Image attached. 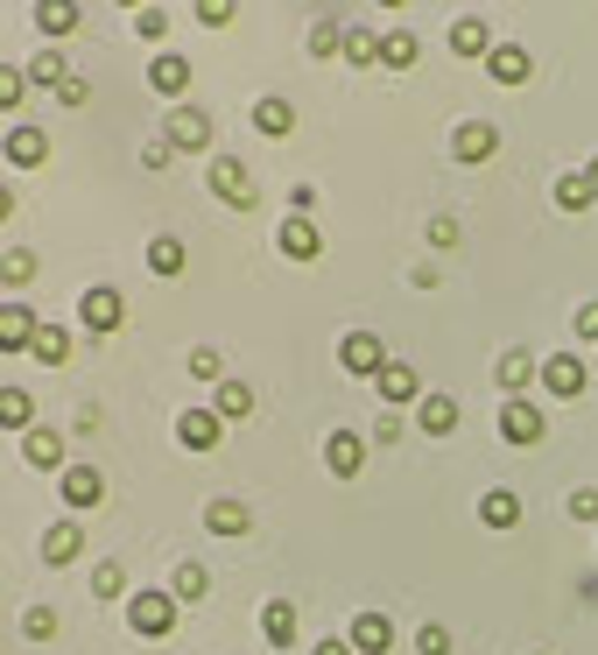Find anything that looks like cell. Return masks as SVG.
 <instances>
[{
  "instance_id": "6da1fadb",
  "label": "cell",
  "mask_w": 598,
  "mask_h": 655,
  "mask_svg": "<svg viewBox=\"0 0 598 655\" xmlns=\"http://www.w3.org/2000/svg\"><path fill=\"white\" fill-rule=\"evenodd\" d=\"M127 627L141 634V642H162V634L177 627V600H169V592H134V600H127Z\"/></svg>"
},
{
  "instance_id": "7a4b0ae2",
  "label": "cell",
  "mask_w": 598,
  "mask_h": 655,
  "mask_svg": "<svg viewBox=\"0 0 598 655\" xmlns=\"http://www.w3.org/2000/svg\"><path fill=\"white\" fill-rule=\"evenodd\" d=\"M338 367H345V374H374V381H380V374H388V353H380V339H374V332H345V339H338Z\"/></svg>"
},
{
  "instance_id": "3957f363",
  "label": "cell",
  "mask_w": 598,
  "mask_h": 655,
  "mask_svg": "<svg viewBox=\"0 0 598 655\" xmlns=\"http://www.w3.org/2000/svg\"><path fill=\"white\" fill-rule=\"evenodd\" d=\"M204 177H211V190H219L225 205H240V211L254 205V177H246V163H240V156H211Z\"/></svg>"
},
{
  "instance_id": "277c9868",
  "label": "cell",
  "mask_w": 598,
  "mask_h": 655,
  "mask_svg": "<svg viewBox=\"0 0 598 655\" xmlns=\"http://www.w3.org/2000/svg\"><path fill=\"white\" fill-rule=\"evenodd\" d=\"M500 437H507V445H543V409L514 395L507 409H500Z\"/></svg>"
},
{
  "instance_id": "5b68a950",
  "label": "cell",
  "mask_w": 598,
  "mask_h": 655,
  "mask_svg": "<svg viewBox=\"0 0 598 655\" xmlns=\"http://www.w3.org/2000/svg\"><path fill=\"white\" fill-rule=\"evenodd\" d=\"M169 148H211V113L204 106H177L169 113V134H162Z\"/></svg>"
},
{
  "instance_id": "8992f818",
  "label": "cell",
  "mask_w": 598,
  "mask_h": 655,
  "mask_svg": "<svg viewBox=\"0 0 598 655\" xmlns=\"http://www.w3.org/2000/svg\"><path fill=\"white\" fill-rule=\"evenodd\" d=\"M219 437H225L219 409H183V416H177V445H183V451H211Z\"/></svg>"
},
{
  "instance_id": "52a82bcc",
  "label": "cell",
  "mask_w": 598,
  "mask_h": 655,
  "mask_svg": "<svg viewBox=\"0 0 598 655\" xmlns=\"http://www.w3.org/2000/svg\"><path fill=\"white\" fill-rule=\"evenodd\" d=\"M35 332H43V318L22 311V303H0V353H29Z\"/></svg>"
},
{
  "instance_id": "ba28073f",
  "label": "cell",
  "mask_w": 598,
  "mask_h": 655,
  "mask_svg": "<svg viewBox=\"0 0 598 655\" xmlns=\"http://www.w3.org/2000/svg\"><path fill=\"white\" fill-rule=\"evenodd\" d=\"M585 360H577V353H556V360H543V388L549 395H564V402H577V395H585Z\"/></svg>"
},
{
  "instance_id": "9c48e42d",
  "label": "cell",
  "mask_w": 598,
  "mask_h": 655,
  "mask_svg": "<svg viewBox=\"0 0 598 655\" xmlns=\"http://www.w3.org/2000/svg\"><path fill=\"white\" fill-rule=\"evenodd\" d=\"M78 318L92 324V332H120V318H127V311H120V289H106V282L85 289V297H78Z\"/></svg>"
},
{
  "instance_id": "30bf717a",
  "label": "cell",
  "mask_w": 598,
  "mask_h": 655,
  "mask_svg": "<svg viewBox=\"0 0 598 655\" xmlns=\"http://www.w3.org/2000/svg\"><path fill=\"white\" fill-rule=\"evenodd\" d=\"M0 148H8L14 169H43L50 163V134L43 127H8V142H0Z\"/></svg>"
},
{
  "instance_id": "8fae6325",
  "label": "cell",
  "mask_w": 598,
  "mask_h": 655,
  "mask_svg": "<svg viewBox=\"0 0 598 655\" xmlns=\"http://www.w3.org/2000/svg\"><path fill=\"white\" fill-rule=\"evenodd\" d=\"M324 466H332L338 479H353L366 466V437L359 430H332V437H324Z\"/></svg>"
},
{
  "instance_id": "7c38bea8",
  "label": "cell",
  "mask_w": 598,
  "mask_h": 655,
  "mask_svg": "<svg viewBox=\"0 0 598 655\" xmlns=\"http://www.w3.org/2000/svg\"><path fill=\"white\" fill-rule=\"evenodd\" d=\"M64 500H71V514L99 508V500H106V479H99V466H64Z\"/></svg>"
},
{
  "instance_id": "4fadbf2b",
  "label": "cell",
  "mask_w": 598,
  "mask_h": 655,
  "mask_svg": "<svg viewBox=\"0 0 598 655\" xmlns=\"http://www.w3.org/2000/svg\"><path fill=\"white\" fill-rule=\"evenodd\" d=\"M275 247H282L288 261H317V247H324V240H317V226L303 219V211H288V219H282V233H275Z\"/></svg>"
},
{
  "instance_id": "5bb4252c",
  "label": "cell",
  "mask_w": 598,
  "mask_h": 655,
  "mask_svg": "<svg viewBox=\"0 0 598 655\" xmlns=\"http://www.w3.org/2000/svg\"><path fill=\"white\" fill-rule=\"evenodd\" d=\"M345 642H353V655H388V642H395L388 613H359V621H353V634H345Z\"/></svg>"
},
{
  "instance_id": "9a60e30c",
  "label": "cell",
  "mask_w": 598,
  "mask_h": 655,
  "mask_svg": "<svg viewBox=\"0 0 598 655\" xmlns=\"http://www.w3.org/2000/svg\"><path fill=\"white\" fill-rule=\"evenodd\" d=\"M493 148H500V134H493L486 121H465V127L451 134V156H458V163H486Z\"/></svg>"
},
{
  "instance_id": "2e32d148",
  "label": "cell",
  "mask_w": 598,
  "mask_h": 655,
  "mask_svg": "<svg viewBox=\"0 0 598 655\" xmlns=\"http://www.w3.org/2000/svg\"><path fill=\"white\" fill-rule=\"evenodd\" d=\"M479 522H486V529H514L521 522V493L486 487V493H479Z\"/></svg>"
},
{
  "instance_id": "e0dca14e",
  "label": "cell",
  "mask_w": 598,
  "mask_h": 655,
  "mask_svg": "<svg viewBox=\"0 0 598 655\" xmlns=\"http://www.w3.org/2000/svg\"><path fill=\"white\" fill-rule=\"evenodd\" d=\"M535 374H543V367H535V353H521V345H514V353H500V367H493V381L507 388V402H514L521 388H528Z\"/></svg>"
},
{
  "instance_id": "ac0fdd59",
  "label": "cell",
  "mask_w": 598,
  "mask_h": 655,
  "mask_svg": "<svg viewBox=\"0 0 598 655\" xmlns=\"http://www.w3.org/2000/svg\"><path fill=\"white\" fill-rule=\"evenodd\" d=\"M78 550H85V529L78 522H50L43 529V564H71Z\"/></svg>"
},
{
  "instance_id": "d6986e66",
  "label": "cell",
  "mask_w": 598,
  "mask_h": 655,
  "mask_svg": "<svg viewBox=\"0 0 598 655\" xmlns=\"http://www.w3.org/2000/svg\"><path fill=\"white\" fill-rule=\"evenodd\" d=\"M148 85H156V92H162V100H177V92L190 85V64H183V56H177V50H162V56H156V64H148Z\"/></svg>"
},
{
  "instance_id": "ffe728a7",
  "label": "cell",
  "mask_w": 598,
  "mask_h": 655,
  "mask_svg": "<svg viewBox=\"0 0 598 655\" xmlns=\"http://www.w3.org/2000/svg\"><path fill=\"white\" fill-rule=\"evenodd\" d=\"M22 458H29L35 472H56V466H64V437H56V430H29L22 437Z\"/></svg>"
},
{
  "instance_id": "44dd1931",
  "label": "cell",
  "mask_w": 598,
  "mask_h": 655,
  "mask_svg": "<svg viewBox=\"0 0 598 655\" xmlns=\"http://www.w3.org/2000/svg\"><path fill=\"white\" fill-rule=\"evenodd\" d=\"M254 127L261 134H288V127H296V106H288L282 92H261V100H254Z\"/></svg>"
},
{
  "instance_id": "7402d4cb",
  "label": "cell",
  "mask_w": 598,
  "mask_h": 655,
  "mask_svg": "<svg viewBox=\"0 0 598 655\" xmlns=\"http://www.w3.org/2000/svg\"><path fill=\"white\" fill-rule=\"evenodd\" d=\"M204 529H211V536H246V529H254V514H246L240 500H211V508H204Z\"/></svg>"
},
{
  "instance_id": "603a6c76",
  "label": "cell",
  "mask_w": 598,
  "mask_h": 655,
  "mask_svg": "<svg viewBox=\"0 0 598 655\" xmlns=\"http://www.w3.org/2000/svg\"><path fill=\"white\" fill-rule=\"evenodd\" d=\"M380 395H388L395 409H401V402H422V374L401 367V360H388V374H380Z\"/></svg>"
},
{
  "instance_id": "cb8c5ba5",
  "label": "cell",
  "mask_w": 598,
  "mask_h": 655,
  "mask_svg": "<svg viewBox=\"0 0 598 655\" xmlns=\"http://www.w3.org/2000/svg\"><path fill=\"white\" fill-rule=\"evenodd\" d=\"M486 71H493L500 85H521V79H528V50H521V43H493Z\"/></svg>"
},
{
  "instance_id": "d4e9b609",
  "label": "cell",
  "mask_w": 598,
  "mask_h": 655,
  "mask_svg": "<svg viewBox=\"0 0 598 655\" xmlns=\"http://www.w3.org/2000/svg\"><path fill=\"white\" fill-rule=\"evenodd\" d=\"M416 423H422L430 437L458 430V402H451V395H422V402H416Z\"/></svg>"
},
{
  "instance_id": "484cf974",
  "label": "cell",
  "mask_w": 598,
  "mask_h": 655,
  "mask_svg": "<svg viewBox=\"0 0 598 655\" xmlns=\"http://www.w3.org/2000/svg\"><path fill=\"white\" fill-rule=\"evenodd\" d=\"M261 634H267L275 648H288V642H296V606H288V600H267V606H261Z\"/></svg>"
},
{
  "instance_id": "4316f807",
  "label": "cell",
  "mask_w": 598,
  "mask_h": 655,
  "mask_svg": "<svg viewBox=\"0 0 598 655\" xmlns=\"http://www.w3.org/2000/svg\"><path fill=\"white\" fill-rule=\"evenodd\" d=\"M0 430H35V402L22 395V388H0Z\"/></svg>"
},
{
  "instance_id": "83f0119b",
  "label": "cell",
  "mask_w": 598,
  "mask_h": 655,
  "mask_svg": "<svg viewBox=\"0 0 598 655\" xmlns=\"http://www.w3.org/2000/svg\"><path fill=\"white\" fill-rule=\"evenodd\" d=\"M451 50H458V56H493V35H486V22H479V14H465V22L451 29Z\"/></svg>"
},
{
  "instance_id": "f1b7e54d",
  "label": "cell",
  "mask_w": 598,
  "mask_h": 655,
  "mask_svg": "<svg viewBox=\"0 0 598 655\" xmlns=\"http://www.w3.org/2000/svg\"><path fill=\"white\" fill-rule=\"evenodd\" d=\"M29 353L43 360V367H64V360H71V332H64V324H43V332H35V345H29Z\"/></svg>"
},
{
  "instance_id": "f546056e",
  "label": "cell",
  "mask_w": 598,
  "mask_h": 655,
  "mask_svg": "<svg viewBox=\"0 0 598 655\" xmlns=\"http://www.w3.org/2000/svg\"><path fill=\"white\" fill-rule=\"evenodd\" d=\"M22 71H29V85H56V92L71 85V71H64V56H56V50H35Z\"/></svg>"
},
{
  "instance_id": "4dcf8cb0",
  "label": "cell",
  "mask_w": 598,
  "mask_h": 655,
  "mask_svg": "<svg viewBox=\"0 0 598 655\" xmlns=\"http://www.w3.org/2000/svg\"><path fill=\"white\" fill-rule=\"evenodd\" d=\"M148 268H156V275H183V240L156 233V240H148Z\"/></svg>"
},
{
  "instance_id": "1f68e13d",
  "label": "cell",
  "mask_w": 598,
  "mask_h": 655,
  "mask_svg": "<svg viewBox=\"0 0 598 655\" xmlns=\"http://www.w3.org/2000/svg\"><path fill=\"white\" fill-rule=\"evenodd\" d=\"M416 50H422V43H416V35H409V29H395V35H380V64H388V71H409V64H416Z\"/></svg>"
},
{
  "instance_id": "d6a6232c",
  "label": "cell",
  "mask_w": 598,
  "mask_h": 655,
  "mask_svg": "<svg viewBox=\"0 0 598 655\" xmlns=\"http://www.w3.org/2000/svg\"><path fill=\"white\" fill-rule=\"evenodd\" d=\"M0 282H8V289L35 282V247H8V254H0Z\"/></svg>"
},
{
  "instance_id": "836d02e7",
  "label": "cell",
  "mask_w": 598,
  "mask_h": 655,
  "mask_svg": "<svg viewBox=\"0 0 598 655\" xmlns=\"http://www.w3.org/2000/svg\"><path fill=\"white\" fill-rule=\"evenodd\" d=\"M204 592H211V578H204V564H177V585H169V600H204Z\"/></svg>"
},
{
  "instance_id": "e575fe53",
  "label": "cell",
  "mask_w": 598,
  "mask_h": 655,
  "mask_svg": "<svg viewBox=\"0 0 598 655\" xmlns=\"http://www.w3.org/2000/svg\"><path fill=\"white\" fill-rule=\"evenodd\" d=\"M556 205L564 211H591L598 198H591V177H556Z\"/></svg>"
},
{
  "instance_id": "d590c367",
  "label": "cell",
  "mask_w": 598,
  "mask_h": 655,
  "mask_svg": "<svg viewBox=\"0 0 598 655\" xmlns=\"http://www.w3.org/2000/svg\"><path fill=\"white\" fill-rule=\"evenodd\" d=\"M246 409H254V388H246V381H219V423L246 416Z\"/></svg>"
},
{
  "instance_id": "8d00e7d4",
  "label": "cell",
  "mask_w": 598,
  "mask_h": 655,
  "mask_svg": "<svg viewBox=\"0 0 598 655\" xmlns=\"http://www.w3.org/2000/svg\"><path fill=\"white\" fill-rule=\"evenodd\" d=\"M22 92H29V71L0 64V113H14V106H22Z\"/></svg>"
},
{
  "instance_id": "74e56055",
  "label": "cell",
  "mask_w": 598,
  "mask_h": 655,
  "mask_svg": "<svg viewBox=\"0 0 598 655\" xmlns=\"http://www.w3.org/2000/svg\"><path fill=\"white\" fill-rule=\"evenodd\" d=\"M345 56H353V64H380V35H366V29H345Z\"/></svg>"
},
{
  "instance_id": "f35d334b",
  "label": "cell",
  "mask_w": 598,
  "mask_h": 655,
  "mask_svg": "<svg viewBox=\"0 0 598 655\" xmlns=\"http://www.w3.org/2000/svg\"><path fill=\"white\" fill-rule=\"evenodd\" d=\"M22 634H29V642H50V634H56V606H29L22 613Z\"/></svg>"
},
{
  "instance_id": "ab89813d",
  "label": "cell",
  "mask_w": 598,
  "mask_h": 655,
  "mask_svg": "<svg viewBox=\"0 0 598 655\" xmlns=\"http://www.w3.org/2000/svg\"><path fill=\"white\" fill-rule=\"evenodd\" d=\"M35 29H50V35L78 29V8H35Z\"/></svg>"
},
{
  "instance_id": "60d3db41",
  "label": "cell",
  "mask_w": 598,
  "mask_h": 655,
  "mask_svg": "<svg viewBox=\"0 0 598 655\" xmlns=\"http://www.w3.org/2000/svg\"><path fill=\"white\" fill-rule=\"evenodd\" d=\"M120 585H127L120 564H99V571H92V592H99V600H120Z\"/></svg>"
},
{
  "instance_id": "b9f144b4",
  "label": "cell",
  "mask_w": 598,
  "mask_h": 655,
  "mask_svg": "<svg viewBox=\"0 0 598 655\" xmlns=\"http://www.w3.org/2000/svg\"><path fill=\"white\" fill-rule=\"evenodd\" d=\"M311 50H317V56H338V50H345V29H338V22H317V29H311Z\"/></svg>"
},
{
  "instance_id": "7bdbcfd3",
  "label": "cell",
  "mask_w": 598,
  "mask_h": 655,
  "mask_svg": "<svg viewBox=\"0 0 598 655\" xmlns=\"http://www.w3.org/2000/svg\"><path fill=\"white\" fill-rule=\"evenodd\" d=\"M416 655H451V627H437V621H430V627L416 634Z\"/></svg>"
},
{
  "instance_id": "ee69618b",
  "label": "cell",
  "mask_w": 598,
  "mask_h": 655,
  "mask_svg": "<svg viewBox=\"0 0 598 655\" xmlns=\"http://www.w3.org/2000/svg\"><path fill=\"white\" fill-rule=\"evenodd\" d=\"M570 522H598V493H591V487L570 493Z\"/></svg>"
},
{
  "instance_id": "f6af8a7d",
  "label": "cell",
  "mask_w": 598,
  "mask_h": 655,
  "mask_svg": "<svg viewBox=\"0 0 598 655\" xmlns=\"http://www.w3.org/2000/svg\"><path fill=\"white\" fill-rule=\"evenodd\" d=\"M430 247H458V219H451V211H437V219H430Z\"/></svg>"
},
{
  "instance_id": "bcb514c9",
  "label": "cell",
  "mask_w": 598,
  "mask_h": 655,
  "mask_svg": "<svg viewBox=\"0 0 598 655\" xmlns=\"http://www.w3.org/2000/svg\"><path fill=\"white\" fill-rule=\"evenodd\" d=\"M190 374H198V381H219V353H211V345H198V353H190Z\"/></svg>"
},
{
  "instance_id": "7dc6e473",
  "label": "cell",
  "mask_w": 598,
  "mask_h": 655,
  "mask_svg": "<svg viewBox=\"0 0 598 655\" xmlns=\"http://www.w3.org/2000/svg\"><path fill=\"white\" fill-rule=\"evenodd\" d=\"M198 22H204V29H225V22H233V8H225V0H204Z\"/></svg>"
},
{
  "instance_id": "c3c4849f",
  "label": "cell",
  "mask_w": 598,
  "mask_h": 655,
  "mask_svg": "<svg viewBox=\"0 0 598 655\" xmlns=\"http://www.w3.org/2000/svg\"><path fill=\"white\" fill-rule=\"evenodd\" d=\"M134 29H141V35H162L169 14H162V8H141V14H134Z\"/></svg>"
},
{
  "instance_id": "681fc988",
  "label": "cell",
  "mask_w": 598,
  "mask_h": 655,
  "mask_svg": "<svg viewBox=\"0 0 598 655\" xmlns=\"http://www.w3.org/2000/svg\"><path fill=\"white\" fill-rule=\"evenodd\" d=\"M570 324H577L585 339H598V303H577V318H570Z\"/></svg>"
},
{
  "instance_id": "f907efd6",
  "label": "cell",
  "mask_w": 598,
  "mask_h": 655,
  "mask_svg": "<svg viewBox=\"0 0 598 655\" xmlns=\"http://www.w3.org/2000/svg\"><path fill=\"white\" fill-rule=\"evenodd\" d=\"M317 655H353V642H317Z\"/></svg>"
},
{
  "instance_id": "816d5d0a",
  "label": "cell",
  "mask_w": 598,
  "mask_h": 655,
  "mask_svg": "<svg viewBox=\"0 0 598 655\" xmlns=\"http://www.w3.org/2000/svg\"><path fill=\"white\" fill-rule=\"evenodd\" d=\"M8 211H14V190H8V184H0V219H8Z\"/></svg>"
},
{
  "instance_id": "f5cc1de1",
  "label": "cell",
  "mask_w": 598,
  "mask_h": 655,
  "mask_svg": "<svg viewBox=\"0 0 598 655\" xmlns=\"http://www.w3.org/2000/svg\"><path fill=\"white\" fill-rule=\"evenodd\" d=\"M585 177H591V198H598V163H591V169H585Z\"/></svg>"
}]
</instances>
